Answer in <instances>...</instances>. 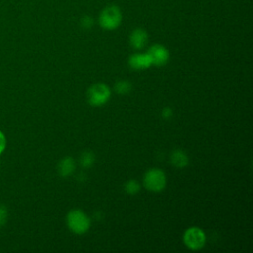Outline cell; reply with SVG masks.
<instances>
[{"instance_id":"6da1fadb","label":"cell","mask_w":253,"mask_h":253,"mask_svg":"<svg viewBox=\"0 0 253 253\" xmlns=\"http://www.w3.org/2000/svg\"><path fill=\"white\" fill-rule=\"evenodd\" d=\"M122 12L118 6L110 5L104 8L99 15V24L104 30L112 31L117 29L122 23Z\"/></svg>"},{"instance_id":"7a4b0ae2","label":"cell","mask_w":253,"mask_h":253,"mask_svg":"<svg viewBox=\"0 0 253 253\" xmlns=\"http://www.w3.org/2000/svg\"><path fill=\"white\" fill-rule=\"evenodd\" d=\"M66 222L69 229L76 234H83L90 228V218L80 210H72L68 212Z\"/></svg>"},{"instance_id":"3957f363","label":"cell","mask_w":253,"mask_h":253,"mask_svg":"<svg viewBox=\"0 0 253 253\" xmlns=\"http://www.w3.org/2000/svg\"><path fill=\"white\" fill-rule=\"evenodd\" d=\"M144 187L151 192H160L166 186V177L162 170L158 168L149 169L143 177Z\"/></svg>"},{"instance_id":"277c9868","label":"cell","mask_w":253,"mask_h":253,"mask_svg":"<svg viewBox=\"0 0 253 253\" xmlns=\"http://www.w3.org/2000/svg\"><path fill=\"white\" fill-rule=\"evenodd\" d=\"M87 97L90 105L99 107V106H103L109 101L111 97V91L106 84L97 83L92 85L89 88Z\"/></svg>"},{"instance_id":"5b68a950","label":"cell","mask_w":253,"mask_h":253,"mask_svg":"<svg viewBox=\"0 0 253 253\" xmlns=\"http://www.w3.org/2000/svg\"><path fill=\"white\" fill-rule=\"evenodd\" d=\"M184 243L192 250L201 249L206 243V235L204 231L196 226L188 228L183 236Z\"/></svg>"},{"instance_id":"8992f818","label":"cell","mask_w":253,"mask_h":253,"mask_svg":"<svg viewBox=\"0 0 253 253\" xmlns=\"http://www.w3.org/2000/svg\"><path fill=\"white\" fill-rule=\"evenodd\" d=\"M147 54L150 57L152 65L162 66L166 64L169 60V51L168 49L161 44H153L147 50Z\"/></svg>"},{"instance_id":"52a82bcc","label":"cell","mask_w":253,"mask_h":253,"mask_svg":"<svg viewBox=\"0 0 253 253\" xmlns=\"http://www.w3.org/2000/svg\"><path fill=\"white\" fill-rule=\"evenodd\" d=\"M128 65L135 70L146 69L152 65L151 60L147 52L145 53H133L128 58Z\"/></svg>"},{"instance_id":"ba28073f","label":"cell","mask_w":253,"mask_h":253,"mask_svg":"<svg viewBox=\"0 0 253 253\" xmlns=\"http://www.w3.org/2000/svg\"><path fill=\"white\" fill-rule=\"evenodd\" d=\"M147 41H148L147 33L141 28L134 29L129 35V43L134 49L143 48L146 45Z\"/></svg>"},{"instance_id":"9c48e42d","label":"cell","mask_w":253,"mask_h":253,"mask_svg":"<svg viewBox=\"0 0 253 253\" xmlns=\"http://www.w3.org/2000/svg\"><path fill=\"white\" fill-rule=\"evenodd\" d=\"M58 173L62 177L70 176L75 170V162L72 157H64L58 163Z\"/></svg>"},{"instance_id":"30bf717a","label":"cell","mask_w":253,"mask_h":253,"mask_svg":"<svg viewBox=\"0 0 253 253\" xmlns=\"http://www.w3.org/2000/svg\"><path fill=\"white\" fill-rule=\"evenodd\" d=\"M170 159H171L172 164L175 165L178 168L186 167L188 162H189L188 155L182 149H175V150H173L172 153H171Z\"/></svg>"},{"instance_id":"8fae6325","label":"cell","mask_w":253,"mask_h":253,"mask_svg":"<svg viewBox=\"0 0 253 253\" xmlns=\"http://www.w3.org/2000/svg\"><path fill=\"white\" fill-rule=\"evenodd\" d=\"M115 91L120 95H126L128 94L131 90V84L127 80H119L116 82Z\"/></svg>"},{"instance_id":"7c38bea8","label":"cell","mask_w":253,"mask_h":253,"mask_svg":"<svg viewBox=\"0 0 253 253\" xmlns=\"http://www.w3.org/2000/svg\"><path fill=\"white\" fill-rule=\"evenodd\" d=\"M95 162V155L91 151H84L80 156V164L83 167H91Z\"/></svg>"},{"instance_id":"4fadbf2b","label":"cell","mask_w":253,"mask_h":253,"mask_svg":"<svg viewBox=\"0 0 253 253\" xmlns=\"http://www.w3.org/2000/svg\"><path fill=\"white\" fill-rule=\"evenodd\" d=\"M140 189V185L136 180H128L127 182L125 183L124 190L129 194V195H134L136 194Z\"/></svg>"},{"instance_id":"5bb4252c","label":"cell","mask_w":253,"mask_h":253,"mask_svg":"<svg viewBox=\"0 0 253 253\" xmlns=\"http://www.w3.org/2000/svg\"><path fill=\"white\" fill-rule=\"evenodd\" d=\"M8 218V211L4 205H0V227L3 226Z\"/></svg>"},{"instance_id":"9a60e30c","label":"cell","mask_w":253,"mask_h":253,"mask_svg":"<svg viewBox=\"0 0 253 253\" xmlns=\"http://www.w3.org/2000/svg\"><path fill=\"white\" fill-rule=\"evenodd\" d=\"M93 25V19L89 16H85L81 19V26L85 29H89L91 28Z\"/></svg>"},{"instance_id":"2e32d148","label":"cell","mask_w":253,"mask_h":253,"mask_svg":"<svg viewBox=\"0 0 253 253\" xmlns=\"http://www.w3.org/2000/svg\"><path fill=\"white\" fill-rule=\"evenodd\" d=\"M6 148V136L5 134L0 130V155L3 153V151Z\"/></svg>"},{"instance_id":"e0dca14e","label":"cell","mask_w":253,"mask_h":253,"mask_svg":"<svg viewBox=\"0 0 253 253\" xmlns=\"http://www.w3.org/2000/svg\"><path fill=\"white\" fill-rule=\"evenodd\" d=\"M172 115H173V112L169 107H166L162 110V117L164 119H169V118L172 117Z\"/></svg>"}]
</instances>
